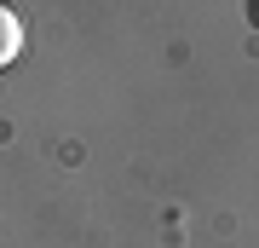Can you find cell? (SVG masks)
I'll use <instances>...</instances> for the list:
<instances>
[{
    "instance_id": "1",
    "label": "cell",
    "mask_w": 259,
    "mask_h": 248,
    "mask_svg": "<svg viewBox=\"0 0 259 248\" xmlns=\"http://www.w3.org/2000/svg\"><path fill=\"white\" fill-rule=\"evenodd\" d=\"M23 58V18L12 0H0V69H12Z\"/></svg>"
},
{
    "instance_id": "2",
    "label": "cell",
    "mask_w": 259,
    "mask_h": 248,
    "mask_svg": "<svg viewBox=\"0 0 259 248\" xmlns=\"http://www.w3.org/2000/svg\"><path fill=\"white\" fill-rule=\"evenodd\" d=\"M242 12H248V23L259 29V0H242Z\"/></svg>"
}]
</instances>
